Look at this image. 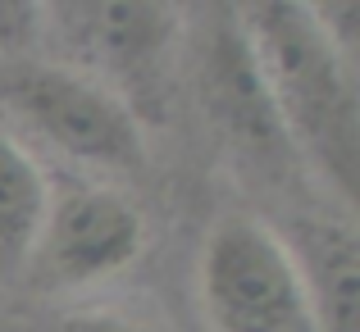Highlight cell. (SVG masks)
<instances>
[{"mask_svg": "<svg viewBox=\"0 0 360 332\" xmlns=\"http://www.w3.org/2000/svg\"><path fill=\"white\" fill-rule=\"evenodd\" d=\"M46 332H150V328L119 314V310H78V314H60Z\"/></svg>", "mask_w": 360, "mask_h": 332, "instance_id": "obj_11", "label": "cell"}, {"mask_svg": "<svg viewBox=\"0 0 360 332\" xmlns=\"http://www.w3.org/2000/svg\"><path fill=\"white\" fill-rule=\"evenodd\" d=\"M5 105L60 155L128 173L146 164L141 119L110 87L60 64H14L0 82Z\"/></svg>", "mask_w": 360, "mask_h": 332, "instance_id": "obj_3", "label": "cell"}, {"mask_svg": "<svg viewBox=\"0 0 360 332\" xmlns=\"http://www.w3.org/2000/svg\"><path fill=\"white\" fill-rule=\"evenodd\" d=\"M41 27V5H0V55H27Z\"/></svg>", "mask_w": 360, "mask_h": 332, "instance_id": "obj_10", "label": "cell"}, {"mask_svg": "<svg viewBox=\"0 0 360 332\" xmlns=\"http://www.w3.org/2000/svg\"><path fill=\"white\" fill-rule=\"evenodd\" d=\"M51 23L101 73V87H110L132 114H160L169 60H174L183 14L174 5H132V0H91V5H51Z\"/></svg>", "mask_w": 360, "mask_h": 332, "instance_id": "obj_5", "label": "cell"}, {"mask_svg": "<svg viewBox=\"0 0 360 332\" xmlns=\"http://www.w3.org/2000/svg\"><path fill=\"white\" fill-rule=\"evenodd\" d=\"M196 87H201L205 114L214 128L255 159H278L283 150L292 155L288 137L278 128V114L269 105L264 78L255 69V55L246 46V32L238 23V9H214L196 41Z\"/></svg>", "mask_w": 360, "mask_h": 332, "instance_id": "obj_6", "label": "cell"}, {"mask_svg": "<svg viewBox=\"0 0 360 332\" xmlns=\"http://www.w3.org/2000/svg\"><path fill=\"white\" fill-rule=\"evenodd\" d=\"M141 251L146 219L128 196L105 182L60 178L46 196V219L27 260V278L51 291L91 287L123 273Z\"/></svg>", "mask_w": 360, "mask_h": 332, "instance_id": "obj_4", "label": "cell"}, {"mask_svg": "<svg viewBox=\"0 0 360 332\" xmlns=\"http://www.w3.org/2000/svg\"><path fill=\"white\" fill-rule=\"evenodd\" d=\"M310 18L324 32V41L333 46V55L347 64L352 73H360V5L356 0H324L310 5Z\"/></svg>", "mask_w": 360, "mask_h": 332, "instance_id": "obj_9", "label": "cell"}, {"mask_svg": "<svg viewBox=\"0 0 360 332\" xmlns=\"http://www.w3.org/2000/svg\"><path fill=\"white\" fill-rule=\"evenodd\" d=\"M238 23L292 155L315 168L333 201L352 214L360 196V73L333 55L310 5L255 0L238 5Z\"/></svg>", "mask_w": 360, "mask_h": 332, "instance_id": "obj_1", "label": "cell"}, {"mask_svg": "<svg viewBox=\"0 0 360 332\" xmlns=\"http://www.w3.org/2000/svg\"><path fill=\"white\" fill-rule=\"evenodd\" d=\"M196 291L210 332H319L283 232L255 214L233 210L210 223Z\"/></svg>", "mask_w": 360, "mask_h": 332, "instance_id": "obj_2", "label": "cell"}, {"mask_svg": "<svg viewBox=\"0 0 360 332\" xmlns=\"http://www.w3.org/2000/svg\"><path fill=\"white\" fill-rule=\"evenodd\" d=\"M301 269L319 332H360V241L352 223L306 219L283 237Z\"/></svg>", "mask_w": 360, "mask_h": 332, "instance_id": "obj_7", "label": "cell"}, {"mask_svg": "<svg viewBox=\"0 0 360 332\" xmlns=\"http://www.w3.org/2000/svg\"><path fill=\"white\" fill-rule=\"evenodd\" d=\"M46 196H51V182L41 164L9 132H0V287L27 273L46 219Z\"/></svg>", "mask_w": 360, "mask_h": 332, "instance_id": "obj_8", "label": "cell"}]
</instances>
